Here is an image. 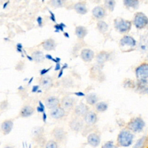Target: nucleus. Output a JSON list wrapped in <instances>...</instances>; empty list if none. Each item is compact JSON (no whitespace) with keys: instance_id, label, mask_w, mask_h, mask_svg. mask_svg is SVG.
<instances>
[{"instance_id":"b1692460","label":"nucleus","mask_w":148,"mask_h":148,"mask_svg":"<svg viewBox=\"0 0 148 148\" xmlns=\"http://www.w3.org/2000/svg\"><path fill=\"white\" fill-rule=\"evenodd\" d=\"M86 100L87 103L91 105H93L97 103L98 98L96 94L91 92L86 95Z\"/></svg>"},{"instance_id":"9b49d317","label":"nucleus","mask_w":148,"mask_h":148,"mask_svg":"<svg viewBox=\"0 0 148 148\" xmlns=\"http://www.w3.org/2000/svg\"><path fill=\"white\" fill-rule=\"evenodd\" d=\"M88 111V106L82 102L76 105L75 108V113L78 117L84 116Z\"/></svg>"},{"instance_id":"a19ab883","label":"nucleus","mask_w":148,"mask_h":148,"mask_svg":"<svg viewBox=\"0 0 148 148\" xmlns=\"http://www.w3.org/2000/svg\"><path fill=\"white\" fill-rule=\"evenodd\" d=\"M49 13H50V20H52L53 22H56V16H55L54 14L52 12H51L50 10H49Z\"/></svg>"},{"instance_id":"c756f323","label":"nucleus","mask_w":148,"mask_h":148,"mask_svg":"<svg viewBox=\"0 0 148 148\" xmlns=\"http://www.w3.org/2000/svg\"><path fill=\"white\" fill-rule=\"evenodd\" d=\"M146 140L147 137L146 136H142L136 141L132 148H143L146 142Z\"/></svg>"},{"instance_id":"ea45409f","label":"nucleus","mask_w":148,"mask_h":148,"mask_svg":"<svg viewBox=\"0 0 148 148\" xmlns=\"http://www.w3.org/2000/svg\"><path fill=\"white\" fill-rule=\"evenodd\" d=\"M51 68V67H50L49 68H47V69H43L42 70H41L40 71V75H45L46 73H47L49 71H50V69Z\"/></svg>"},{"instance_id":"20e7f679","label":"nucleus","mask_w":148,"mask_h":148,"mask_svg":"<svg viewBox=\"0 0 148 148\" xmlns=\"http://www.w3.org/2000/svg\"><path fill=\"white\" fill-rule=\"evenodd\" d=\"M134 24L138 29L144 28L148 24V17L145 13L138 12L134 16Z\"/></svg>"},{"instance_id":"9d476101","label":"nucleus","mask_w":148,"mask_h":148,"mask_svg":"<svg viewBox=\"0 0 148 148\" xmlns=\"http://www.w3.org/2000/svg\"><path fill=\"white\" fill-rule=\"evenodd\" d=\"M50 116L54 119H59L63 117L65 115V110L62 107L57 106L52 109L50 112Z\"/></svg>"},{"instance_id":"79ce46f5","label":"nucleus","mask_w":148,"mask_h":148,"mask_svg":"<svg viewBox=\"0 0 148 148\" xmlns=\"http://www.w3.org/2000/svg\"><path fill=\"white\" fill-rule=\"evenodd\" d=\"M22 49H23L22 45L21 43H17V51H18L20 53H22L23 52Z\"/></svg>"},{"instance_id":"ddd939ff","label":"nucleus","mask_w":148,"mask_h":148,"mask_svg":"<svg viewBox=\"0 0 148 148\" xmlns=\"http://www.w3.org/2000/svg\"><path fill=\"white\" fill-rule=\"evenodd\" d=\"M84 120L85 123L89 125H92L95 124L97 121V116L92 111H88L84 116Z\"/></svg>"},{"instance_id":"c85d7f7f","label":"nucleus","mask_w":148,"mask_h":148,"mask_svg":"<svg viewBox=\"0 0 148 148\" xmlns=\"http://www.w3.org/2000/svg\"><path fill=\"white\" fill-rule=\"evenodd\" d=\"M108 103L103 101L97 102L95 104L96 110L100 112H103L106 111L108 109Z\"/></svg>"},{"instance_id":"8fccbe9b","label":"nucleus","mask_w":148,"mask_h":148,"mask_svg":"<svg viewBox=\"0 0 148 148\" xmlns=\"http://www.w3.org/2000/svg\"><path fill=\"white\" fill-rule=\"evenodd\" d=\"M9 3V2H6V3H5L4 4H3V9H5V8H6V7L7 6V5H8V3Z\"/></svg>"},{"instance_id":"cd10ccee","label":"nucleus","mask_w":148,"mask_h":148,"mask_svg":"<svg viewBox=\"0 0 148 148\" xmlns=\"http://www.w3.org/2000/svg\"><path fill=\"white\" fill-rule=\"evenodd\" d=\"M124 4L128 8L136 9L139 6V0H124Z\"/></svg>"},{"instance_id":"72a5a7b5","label":"nucleus","mask_w":148,"mask_h":148,"mask_svg":"<svg viewBox=\"0 0 148 148\" xmlns=\"http://www.w3.org/2000/svg\"><path fill=\"white\" fill-rule=\"evenodd\" d=\"M55 28L56 32H59L60 31H63L65 27H66V25L63 23H61L60 24H57L54 26Z\"/></svg>"},{"instance_id":"4be33fe9","label":"nucleus","mask_w":148,"mask_h":148,"mask_svg":"<svg viewBox=\"0 0 148 148\" xmlns=\"http://www.w3.org/2000/svg\"><path fill=\"white\" fill-rule=\"evenodd\" d=\"M42 46L45 50L50 51L55 49L56 45L55 41L53 39H48L43 42Z\"/></svg>"},{"instance_id":"1a4fd4ad","label":"nucleus","mask_w":148,"mask_h":148,"mask_svg":"<svg viewBox=\"0 0 148 148\" xmlns=\"http://www.w3.org/2000/svg\"><path fill=\"white\" fill-rule=\"evenodd\" d=\"M60 100L59 99L55 96H50L47 97L45 101V106L49 109H52L59 105Z\"/></svg>"},{"instance_id":"603ef678","label":"nucleus","mask_w":148,"mask_h":148,"mask_svg":"<svg viewBox=\"0 0 148 148\" xmlns=\"http://www.w3.org/2000/svg\"><path fill=\"white\" fill-rule=\"evenodd\" d=\"M147 60H148V54H147Z\"/></svg>"},{"instance_id":"4468645a","label":"nucleus","mask_w":148,"mask_h":148,"mask_svg":"<svg viewBox=\"0 0 148 148\" xmlns=\"http://www.w3.org/2000/svg\"><path fill=\"white\" fill-rule=\"evenodd\" d=\"M75 103V99L69 96H65L61 100L62 107L64 109H71Z\"/></svg>"},{"instance_id":"e433bc0d","label":"nucleus","mask_w":148,"mask_h":148,"mask_svg":"<svg viewBox=\"0 0 148 148\" xmlns=\"http://www.w3.org/2000/svg\"><path fill=\"white\" fill-rule=\"evenodd\" d=\"M45 105L43 104V103L40 101L39 102V105L38 106V107L36 108L37 111L39 113H43L45 112Z\"/></svg>"},{"instance_id":"6e6552de","label":"nucleus","mask_w":148,"mask_h":148,"mask_svg":"<svg viewBox=\"0 0 148 148\" xmlns=\"http://www.w3.org/2000/svg\"><path fill=\"white\" fill-rule=\"evenodd\" d=\"M87 143L91 146L96 147L99 146L101 142L100 136L96 133H91L89 134L87 138Z\"/></svg>"},{"instance_id":"de8ad7c7","label":"nucleus","mask_w":148,"mask_h":148,"mask_svg":"<svg viewBox=\"0 0 148 148\" xmlns=\"http://www.w3.org/2000/svg\"><path fill=\"white\" fill-rule=\"evenodd\" d=\"M42 118H43V121L45 122L46 120V119H47V115H46V114L45 113V112H44V113H43V114H42Z\"/></svg>"},{"instance_id":"2eb2a0df","label":"nucleus","mask_w":148,"mask_h":148,"mask_svg":"<svg viewBox=\"0 0 148 148\" xmlns=\"http://www.w3.org/2000/svg\"><path fill=\"white\" fill-rule=\"evenodd\" d=\"M52 134L56 140L59 142L62 141L66 137L65 131L62 128L59 127L55 128L52 132Z\"/></svg>"},{"instance_id":"c03bdc74","label":"nucleus","mask_w":148,"mask_h":148,"mask_svg":"<svg viewBox=\"0 0 148 148\" xmlns=\"http://www.w3.org/2000/svg\"><path fill=\"white\" fill-rule=\"evenodd\" d=\"M61 65H60V62L56 63V66H55L54 70H55V71H60V70L61 69Z\"/></svg>"},{"instance_id":"5701e85b","label":"nucleus","mask_w":148,"mask_h":148,"mask_svg":"<svg viewBox=\"0 0 148 148\" xmlns=\"http://www.w3.org/2000/svg\"><path fill=\"white\" fill-rule=\"evenodd\" d=\"M110 57V54L106 51H101L97 56V61L101 64H102L108 61Z\"/></svg>"},{"instance_id":"7ed1b4c3","label":"nucleus","mask_w":148,"mask_h":148,"mask_svg":"<svg viewBox=\"0 0 148 148\" xmlns=\"http://www.w3.org/2000/svg\"><path fill=\"white\" fill-rule=\"evenodd\" d=\"M115 28L121 33L129 31L131 28V22L122 18H117L114 21Z\"/></svg>"},{"instance_id":"0eeeda50","label":"nucleus","mask_w":148,"mask_h":148,"mask_svg":"<svg viewBox=\"0 0 148 148\" xmlns=\"http://www.w3.org/2000/svg\"><path fill=\"white\" fill-rule=\"evenodd\" d=\"M69 125L72 130L74 131H80L83 127V121L82 120L78 117H75L69 123Z\"/></svg>"},{"instance_id":"37998d69","label":"nucleus","mask_w":148,"mask_h":148,"mask_svg":"<svg viewBox=\"0 0 148 148\" xmlns=\"http://www.w3.org/2000/svg\"><path fill=\"white\" fill-rule=\"evenodd\" d=\"M36 21L38 24V25L39 27H41L42 25V18L40 16H39L36 19Z\"/></svg>"},{"instance_id":"3c124183","label":"nucleus","mask_w":148,"mask_h":148,"mask_svg":"<svg viewBox=\"0 0 148 148\" xmlns=\"http://www.w3.org/2000/svg\"><path fill=\"white\" fill-rule=\"evenodd\" d=\"M4 148H14V147L12 146H6Z\"/></svg>"},{"instance_id":"a211bd4d","label":"nucleus","mask_w":148,"mask_h":148,"mask_svg":"<svg viewBox=\"0 0 148 148\" xmlns=\"http://www.w3.org/2000/svg\"><path fill=\"white\" fill-rule=\"evenodd\" d=\"M34 109L32 106L25 105L21 108L20 112V115L22 117L26 118L31 116L34 113Z\"/></svg>"},{"instance_id":"f8f14e48","label":"nucleus","mask_w":148,"mask_h":148,"mask_svg":"<svg viewBox=\"0 0 148 148\" xmlns=\"http://www.w3.org/2000/svg\"><path fill=\"white\" fill-rule=\"evenodd\" d=\"M136 88L138 92L145 94L147 92L148 80H138L136 83Z\"/></svg>"},{"instance_id":"f3484780","label":"nucleus","mask_w":148,"mask_h":148,"mask_svg":"<svg viewBox=\"0 0 148 148\" xmlns=\"http://www.w3.org/2000/svg\"><path fill=\"white\" fill-rule=\"evenodd\" d=\"M13 127V122L10 120H6L3 121L1 124V130L5 135L9 134Z\"/></svg>"},{"instance_id":"f704fd0d","label":"nucleus","mask_w":148,"mask_h":148,"mask_svg":"<svg viewBox=\"0 0 148 148\" xmlns=\"http://www.w3.org/2000/svg\"><path fill=\"white\" fill-rule=\"evenodd\" d=\"M45 148H58L57 143L54 140H49L46 143Z\"/></svg>"},{"instance_id":"09e8293b","label":"nucleus","mask_w":148,"mask_h":148,"mask_svg":"<svg viewBox=\"0 0 148 148\" xmlns=\"http://www.w3.org/2000/svg\"><path fill=\"white\" fill-rule=\"evenodd\" d=\"M64 35L65 37H66V38H69V35L68 34V32H64Z\"/></svg>"},{"instance_id":"864d4df0","label":"nucleus","mask_w":148,"mask_h":148,"mask_svg":"<svg viewBox=\"0 0 148 148\" xmlns=\"http://www.w3.org/2000/svg\"><path fill=\"white\" fill-rule=\"evenodd\" d=\"M147 94H148V89H147Z\"/></svg>"},{"instance_id":"f03ea898","label":"nucleus","mask_w":148,"mask_h":148,"mask_svg":"<svg viewBox=\"0 0 148 148\" xmlns=\"http://www.w3.org/2000/svg\"><path fill=\"white\" fill-rule=\"evenodd\" d=\"M145 122L140 117H136L131 119L127 124V128L134 132H141L145 127Z\"/></svg>"},{"instance_id":"6ab92c4d","label":"nucleus","mask_w":148,"mask_h":148,"mask_svg":"<svg viewBox=\"0 0 148 148\" xmlns=\"http://www.w3.org/2000/svg\"><path fill=\"white\" fill-rule=\"evenodd\" d=\"M40 84L44 89L48 90L53 86L52 79L49 76H43L40 79Z\"/></svg>"},{"instance_id":"423d86ee","label":"nucleus","mask_w":148,"mask_h":148,"mask_svg":"<svg viewBox=\"0 0 148 148\" xmlns=\"http://www.w3.org/2000/svg\"><path fill=\"white\" fill-rule=\"evenodd\" d=\"M120 46L122 47L128 46L131 49L134 48L136 45V42L135 39L131 36L125 35L123 36L120 41Z\"/></svg>"},{"instance_id":"c9c22d12","label":"nucleus","mask_w":148,"mask_h":148,"mask_svg":"<svg viewBox=\"0 0 148 148\" xmlns=\"http://www.w3.org/2000/svg\"><path fill=\"white\" fill-rule=\"evenodd\" d=\"M101 148H117V146L114 144V142L112 140H109L105 143Z\"/></svg>"},{"instance_id":"58836bf2","label":"nucleus","mask_w":148,"mask_h":148,"mask_svg":"<svg viewBox=\"0 0 148 148\" xmlns=\"http://www.w3.org/2000/svg\"><path fill=\"white\" fill-rule=\"evenodd\" d=\"M67 66H68V65H67L66 64H64V66H62V68H61V69L60 70L59 73H58V77H61V76H62V74H63L64 69H65V68H67Z\"/></svg>"},{"instance_id":"49530a36","label":"nucleus","mask_w":148,"mask_h":148,"mask_svg":"<svg viewBox=\"0 0 148 148\" xmlns=\"http://www.w3.org/2000/svg\"><path fill=\"white\" fill-rule=\"evenodd\" d=\"M75 94L77 96H79V97H83V96H85V94H84L83 92H80V91H79V92H75Z\"/></svg>"},{"instance_id":"39448f33","label":"nucleus","mask_w":148,"mask_h":148,"mask_svg":"<svg viewBox=\"0 0 148 148\" xmlns=\"http://www.w3.org/2000/svg\"><path fill=\"white\" fill-rule=\"evenodd\" d=\"M135 76L137 80H148V63L144 62L137 66Z\"/></svg>"},{"instance_id":"dca6fc26","label":"nucleus","mask_w":148,"mask_h":148,"mask_svg":"<svg viewBox=\"0 0 148 148\" xmlns=\"http://www.w3.org/2000/svg\"><path fill=\"white\" fill-rule=\"evenodd\" d=\"M94 56V51L89 49H84L82 50L80 57L85 62L91 61Z\"/></svg>"},{"instance_id":"a878e982","label":"nucleus","mask_w":148,"mask_h":148,"mask_svg":"<svg viewBox=\"0 0 148 148\" xmlns=\"http://www.w3.org/2000/svg\"><path fill=\"white\" fill-rule=\"evenodd\" d=\"M75 33L77 38L82 39L85 37L87 34V31L84 27L77 26L75 29Z\"/></svg>"},{"instance_id":"4c0bfd02","label":"nucleus","mask_w":148,"mask_h":148,"mask_svg":"<svg viewBox=\"0 0 148 148\" xmlns=\"http://www.w3.org/2000/svg\"><path fill=\"white\" fill-rule=\"evenodd\" d=\"M45 57H46L47 59H48V60H51V61L55 62L56 63H58V62H60V61H61V59H60V58L56 57V58H54L50 54H46V55L45 56Z\"/></svg>"},{"instance_id":"2f4dec72","label":"nucleus","mask_w":148,"mask_h":148,"mask_svg":"<svg viewBox=\"0 0 148 148\" xmlns=\"http://www.w3.org/2000/svg\"><path fill=\"white\" fill-rule=\"evenodd\" d=\"M104 5L105 8L109 9L110 11H113L116 5L115 0H105Z\"/></svg>"},{"instance_id":"473e14b6","label":"nucleus","mask_w":148,"mask_h":148,"mask_svg":"<svg viewBox=\"0 0 148 148\" xmlns=\"http://www.w3.org/2000/svg\"><path fill=\"white\" fill-rule=\"evenodd\" d=\"M64 0H51V5L54 8H60L64 5Z\"/></svg>"},{"instance_id":"412c9836","label":"nucleus","mask_w":148,"mask_h":148,"mask_svg":"<svg viewBox=\"0 0 148 148\" xmlns=\"http://www.w3.org/2000/svg\"><path fill=\"white\" fill-rule=\"evenodd\" d=\"M92 15L97 19L103 18L105 15V11L104 9L101 6L95 7L92 11Z\"/></svg>"},{"instance_id":"5fc2aeb1","label":"nucleus","mask_w":148,"mask_h":148,"mask_svg":"<svg viewBox=\"0 0 148 148\" xmlns=\"http://www.w3.org/2000/svg\"><path fill=\"white\" fill-rule=\"evenodd\" d=\"M44 1H45V0H42V2H44Z\"/></svg>"},{"instance_id":"bb28decb","label":"nucleus","mask_w":148,"mask_h":148,"mask_svg":"<svg viewBox=\"0 0 148 148\" xmlns=\"http://www.w3.org/2000/svg\"><path fill=\"white\" fill-rule=\"evenodd\" d=\"M32 57L33 60L37 62H42L45 59V56L43 53L40 51H35L32 53Z\"/></svg>"},{"instance_id":"393cba45","label":"nucleus","mask_w":148,"mask_h":148,"mask_svg":"<svg viewBox=\"0 0 148 148\" xmlns=\"http://www.w3.org/2000/svg\"><path fill=\"white\" fill-rule=\"evenodd\" d=\"M74 8L76 12L80 14H85L87 12L86 5L82 2H78L76 3Z\"/></svg>"},{"instance_id":"a18cd8bd","label":"nucleus","mask_w":148,"mask_h":148,"mask_svg":"<svg viewBox=\"0 0 148 148\" xmlns=\"http://www.w3.org/2000/svg\"><path fill=\"white\" fill-rule=\"evenodd\" d=\"M39 90V86H34L32 88V92H37L38 90Z\"/></svg>"},{"instance_id":"f257e3e1","label":"nucleus","mask_w":148,"mask_h":148,"mask_svg":"<svg viewBox=\"0 0 148 148\" xmlns=\"http://www.w3.org/2000/svg\"><path fill=\"white\" fill-rule=\"evenodd\" d=\"M134 135L129 130L121 131L117 136V144L121 147H129L133 142Z\"/></svg>"},{"instance_id":"7c9ffc66","label":"nucleus","mask_w":148,"mask_h":148,"mask_svg":"<svg viewBox=\"0 0 148 148\" xmlns=\"http://www.w3.org/2000/svg\"><path fill=\"white\" fill-rule=\"evenodd\" d=\"M97 28L101 32H105L108 29V25L103 21H99L97 23Z\"/></svg>"},{"instance_id":"aec40b11","label":"nucleus","mask_w":148,"mask_h":148,"mask_svg":"<svg viewBox=\"0 0 148 148\" xmlns=\"http://www.w3.org/2000/svg\"><path fill=\"white\" fill-rule=\"evenodd\" d=\"M139 47L140 51L146 52L148 51V35H144L140 38Z\"/></svg>"}]
</instances>
